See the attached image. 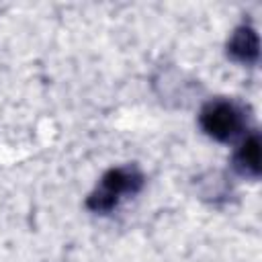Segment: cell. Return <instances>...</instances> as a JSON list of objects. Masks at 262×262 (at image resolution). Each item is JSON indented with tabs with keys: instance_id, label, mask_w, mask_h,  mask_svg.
<instances>
[{
	"instance_id": "obj_1",
	"label": "cell",
	"mask_w": 262,
	"mask_h": 262,
	"mask_svg": "<svg viewBox=\"0 0 262 262\" xmlns=\"http://www.w3.org/2000/svg\"><path fill=\"white\" fill-rule=\"evenodd\" d=\"M141 186H143V174L139 172L137 166L111 168L108 172L102 174L98 186L88 194L86 207L92 213L106 215L113 209H117L123 199L137 194Z\"/></svg>"
},
{
	"instance_id": "obj_2",
	"label": "cell",
	"mask_w": 262,
	"mask_h": 262,
	"mask_svg": "<svg viewBox=\"0 0 262 262\" xmlns=\"http://www.w3.org/2000/svg\"><path fill=\"white\" fill-rule=\"evenodd\" d=\"M199 125L215 141H231L246 129V111L227 98H213L203 104L199 113Z\"/></svg>"
},
{
	"instance_id": "obj_3",
	"label": "cell",
	"mask_w": 262,
	"mask_h": 262,
	"mask_svg": "<svg viewBox=\"0 0 262 262\" xmlns=\"http://www.w3.org/2000/svg\"><path fill=\"white\" fill-rule=\"evenodd\" d=\"M227 55L237 61V63H246L252 66L258 61V35L250 25H239L229 41H227Z\"/></svg>"
},
{
	"instance_id": "obj_4",
	"label": "cell",
	"mask_w": 262,
	"mask_h": 262,
	"mask_svg": "<svg viewBox=\"0 0 262 262\" xmlns=\"http://www.w3.org/2000/svg\"><path fill=\"white\" fill-rule=\"evenodd\" d=\"M233 170L246 178H258L260 176V137L258 133H250L237 151L233 154Z\"/></svg>"
}]
</instances>
